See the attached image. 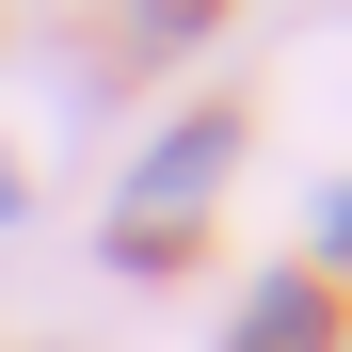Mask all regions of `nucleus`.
Listing matches in <instances>:
<instances>
[{
	"label": "nucleus",
	"mask_w": 352,
	"mask_h": 352,
	"mask_svg": "<svg viewBox=\"0 0 352 352\" xmlns=\"http://www.w3.org/2000/svg\"><path fill=\"white\" fill-rule=\"evenodd\" d=\"M241 352H305V288H256V320H241Z\"/></svg>",
	"instance_id": "f03ea898"
},
{
	"label": "nucleus",
	"mask_w": 352,
	"mask_h": 352,
	"mask_svg": "<svg viewBox=\"0 0 352 352\" xmlns=\"http://www.w3.org/2000/svg\"><path fill=\"white\" fill-rule=\"evenodd\" d=\"M208 160H224V129H176V144L144 160V192H160V208H176V192H208Z\"/></svg>",
	"instance_id": "f257e3e1"
},
{
	"label": "nucleus",
	"mask_w": 352,
	"mask_h": 352,
	"mask_svg": "<svg viewBox=\"0 0 352 352\" xmlns=\"http://www.w3.org/2000/svg\"><path fill=\"white\" fill-rule=\"evenodd\" d=\"M0 208H16V176H0Z\"/></svg>",
	"instance_id": "7ed1b4c3"
}]
</instances>
